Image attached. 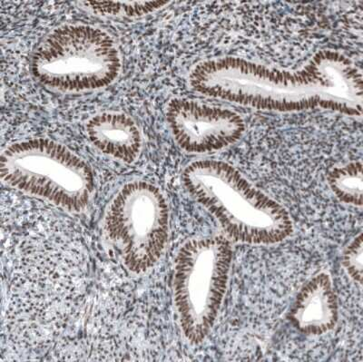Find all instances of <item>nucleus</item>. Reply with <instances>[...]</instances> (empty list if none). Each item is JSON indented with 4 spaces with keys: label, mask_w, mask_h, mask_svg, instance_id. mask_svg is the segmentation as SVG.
I'll use <instances>...</instances> for the list:
<instances>
[{
    "label": "nucleus",
    "mask_w": 363,
    "mask_h": 362,
    "mask_svg": "<svg viewBox=\"0 0 363 362\" xmlns=\"http://www.w3.org/2000/svg\"><path fill=\"white\" fill-rule=\"evenodd\" d=\"M196 92L261 110L297 112L317 108L362 116L361 70L338 52H318L294 72L239 57L202 61L189 75Z\"/></svg>",
    "instance_id": "obj_1"
},
{
    "label": "nucleus",
    "mask_w": 363,
    "mask_h": 362,
    "mask_svg": "<svg viewBox=\"0 0 363 362\" xmlns=\"http://www.w3.org/2000/svg\"><path fill=\"white\" fill-rule=\"evenodd\" d=\"M62 227L26 225L6 250L12 268L6 328L15 341L52 344L84 300L85 251Z\"/></svg>",
    "instance_id": "obj_2"
},
{
    "label": "nucleus",
    "mask_w": 363,
    "mask_h": 362,
    "mask_svg": "<svg viewBox=\"0 0 363 362\" xmlns=\"http://www.w3.org/2000/svg\"><path fill=\"white\" fill-rule=\"evenodd\" d=\"M183 182L233 241L274 244L293 232V222L284 207L256 188L231 164L194 162L184 171Z\"/></svg>",
    "instance_id": "obj_3"
},
{
    "label": "nucleus",
    "mask_w": 363,
    "mask_h": 362,
    "mask_svg": "<svg viewBox=\"0 0 363 362\" xmlns=\"http://www.w3.org/2000/svg\"><path fill=\"white\" fill-rule=\"evenodd\" d=\"M0 174L13 188L70 212L85 210L95 191L89 164L64 145L48 139L9 145L1 155Z\"/></svg>",
    "instance_id": "obj_4"
},
{
    "label": "nucleus",
    "mask_w": 363,
    "mask_h": 362,
    "mask_svg": "<svg viewBox=\"0 0 363 362\" xmlns=\"http://www.w3.org/2000/svg\"><path fill=\"white\" fill-rule=\"evenodd\" d=\"M121 67L111 35L87 25L55 29L38 47L32 61L38 81L61 92L104 89L118 79Z\"/></svg>",
    "instance_id": "obj_5"
},
{
    "label": "nucleus",
    "mask_w": 363,
    "mask_h": 362,
    "mask_svg": "<svg viewBox=\"0 0 363 362\" xmlns=\"http://www.w3.org/2000/svg\"><path fill=\"white\" fill-rule=\"evenodd\" d=\"M233 250L222 236L194 239L178 251L174 305L184 337L202 344L216 321L228 283Z\"/></svg>",
    "instance_id": "obj_6"
},
{
    "label": "nucleus",
    "mask_w": 363,
    "mask_h": 362,
    "mask_svg": "<svg viewBox=\"0 0 363 362\" xmlns=\"http://www.w3.org/2000/svg\"><path fill=\"white\" fill-rule=\"evenodd\" d=\"M109 241L132 273H145L163 254L169 232V210L154 184H125L113 199L104 222Z\"/></svg>",
    "instance_id": "obj_7"
},
{
    "label": "nucleus",
    "mask_w": 363,
    "mask_h": 362,
    "mask_svg": "<svg viewBox=\"0 0 363 362\" xmlns=\"http://www.w3.org/2000/svg\"><path fill=\"white\" fill-rule=\"evenodd\" d=\"M167 118L182 149L206 154L236 143L245 131L244 119L231 110L176 98L167 106Z\"/></svg>",
    "instance_id": "obj_8"
},
{
    "label": "nucleus",
    "mask_w": 363,
    "mask_h": 362,
    "mask_svg": "<svg viewBox=\"0 0 363 362\" xmlns=\"http://www.w3.org/2000/svg\"><path fill=\"white\" fill-rule=\"evenodd\" d=\"M339 318L338 300L327 273L317 274L301 288L290 319L301 334L319 336L332 331Z\"/></svg>",
    "instance_id": "obj_9"
},
{
    "label": "nucleus",
    "mask_w": 363,
    "mask_h": 362,
    "mask_svg": "<svg viewBox=\"0 0 363 362\" xmlns=\"http://www.w3.org/2000/svg\"><path fill=\"white\" fill-rule=\"evenodd\" d=\"M91 143L115 159L133 163L140 154L142 135L129 116L120 113H101L86 124Z\"/></svg>",
    "instance_id": "obj_10"
},
{
    "label": "nucleus",
    "mask_w": 363,
    "mask_h": 362,
    "mask_svg": "<svg viewBox=\"0 0 363 362\" xmlns=\"http://www.w3.org/2000/svg\"><path fill=\"white\" fill-rule=\"evenodd\" d=\"M330 189L340 202L354 206L362 205V164L361 162L343 164L330 171Z\"/></svg>",
    "instance_id": "obj_11"
},
{
    "label": "nucleus",
    "mask_w": 363,
    "mask_h": 362,
    "mask_svg": "<svg viewBox=\"0 0 363 362\" xmlns=\"http://www.w3.org/2000/svg\"><path fill=\"white\" fill-rule=\"evenodd\" d=\"M167 2H85L84 5L90 11L99 15L118 16L126 17H142L163 8Z\"/></svg>",
    "instance_id": "obj_12"
},
{
    "label": "nucleus",
    "mask_w": 363,
    "mask_h": 362,
    "mask_svg": "<svg viewBox=\"0 0 363 362\" xmlns=\"http://www.w3.org/2000/svg\"><path fill=\"white\" fill-rule=\"evenodd\" d=\"M342 265L353 281L362 282V234L356 236L342 254Z\"/></svg>",
    "instance_id": "obj_13"
}]
</instances>
